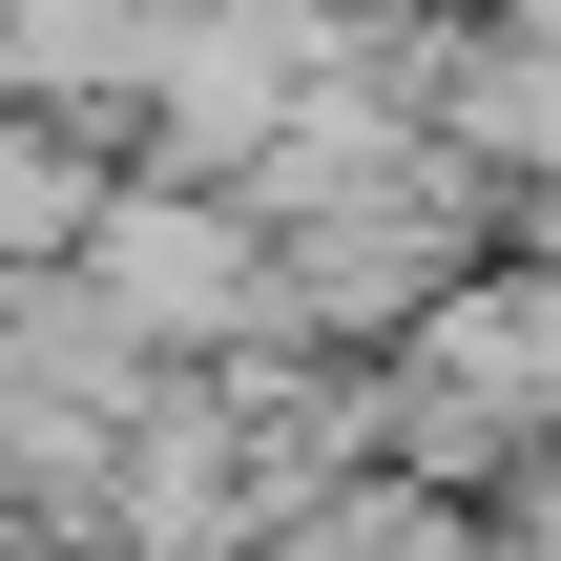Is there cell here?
Segmentation results:
<instances>
[{
  "mask_svg": "<svg viewBox=\"0 0 561 561\" xmlns=\"http://www.w3.org/2000/svg\"><path fill=\"white\" fill-rule=\"evenodd\" d=\"M83 250H104V291H125L146 333H250V312H271V271H250L208 208H104Z\"/></svg>",
  "mask_w": 561,
  "mask_h": 561,
  "instance_id": "6da1fadb",
  "label": "cell"
},
{
  "mask_svg": "<svg viewBox=\"0 0 561 561\" xmlns=\"http://www.w3.org/2000/svg\"><path fill=\"white\" fill-rule=\"evenodd\" d=\"M0 83H42V104L146 83V0H0Z\"/></svg>",
  "mask_w": 561,
  "mask_h": 561,
  "instance_id": "7a4b0ae2",
  "label": "cell"
},
{
  "mask_svg": "<svg viewBox=\"0 0 561 561\" xmlns=\"http://www.w3.org/2000/svg\"><path fill=\"white\" fill-rule=\"evenodd\" d=\"M83 229H104V187H83L62 146H21V125H0V250H83Z\"/></svg>",
  "mask_w": 561,
  "mask_h": 561,
  "instance_id": "3957f363",
  "label": "cell"
}]
</instances>
